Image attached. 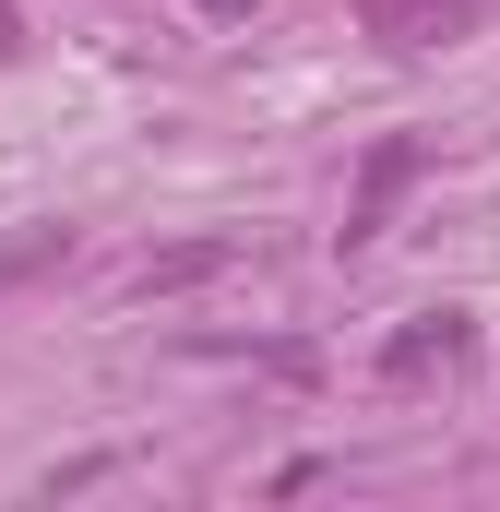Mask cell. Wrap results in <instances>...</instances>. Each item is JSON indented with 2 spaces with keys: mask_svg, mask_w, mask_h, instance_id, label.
Instances as JSON below:
<instances>
[{
  "mask_svg": "<svg viewBox=\"0 0 500 512\" xmlns=\"http://www.w3.org/2000/svg\"><path fill=\"white\" fill-rule=\"evenodd\" d=\"M0 60H24V12L12 0H0Z\"/></svg>",
  "mask_w": 500,
  "mask_h": 512,
  "instance_id": "obj_5",
  "label": "cell"
},
{
  "mask_svg": "<svg viewBox=\"0 0 500 512\" xmlns=\"http://www.w3.org/2000/svg\"><path fill=\"white\" fill-rule=\"evenodd\" d=\"M227 262H239V239H167V251H143V262L120 274V298H179V286H215Z\"/></svg>",
  "mask_w": 500,
  "mask_h": 512,
  "instance_id": "obj_3",
  "label": "cell"
},
{
  "mask_svg": "<svg viewBox=\"0 0 500 512\" xmlns=\"http://www.w3.org/2000/svg\"><path fill=\"white\" fill-rule=\"evenodd\" d=\"M417 167H429V143H405V131H393V143H370V167H358V203H346V227H334L346 251H370L381 227H393V203L417 191Z\"/></svg>",
  "mask_w": 500,
  "mask_h": 512,
  "instance_id": "obj_2",
  "label": "cell"
},
{
  "mask_svg": "<svg viewBox=\"0 0 500 512\" xmlns=\"http://www.w3.org/2000/svg\"><path fill=\"white\" fill-rule=\"evenodd\" d=\"M203 12H239V0H203Z\"/></svg>",
  "mask_w": 500,
  "mask_h": 512,
  "instance_id": "obj_6",
  "label": "cell"
},
{
  "mask_svg": "<svg viewBox=\"0 0 500 512\" xmlns=\"http://www.w3.org/2000/svg\"><path fill=\"white\" fill-rule=\"evenodd\" d=\"M72 262V227L60 215H36V227H0V298H24L36 274H60Z\"/></svg>",
  "mask_w": 500,
  "mask_h": 512,
  "instance_id": "obj_4",
  "label": "cell"
},
{
  "mask_svg": "<svg viewBox=\"0 0 500 512\" xmlns=\"http://www.w3.org/2000/svg\"><path fill=\"white\" fill-rule=\"evenodd\" d=\"M381 393H441V382H465V370H477V310H453V298H441V310H405V322H393V334H381Z\"/></svg>",
  "mask_w": 500,
  "mask_h": 512,
  "instance_id": "obj_1",
  "label": "cell"
}]
</instances>
